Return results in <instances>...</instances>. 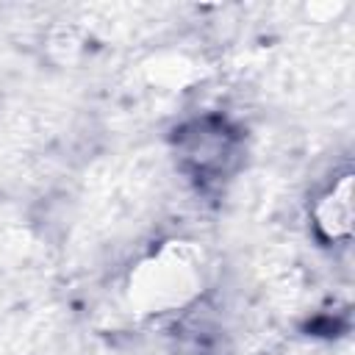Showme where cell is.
Masks as SVG:
<instances>
[{
  "instance_id": "6da1fadb",
  "label": "cell",
  "mask_w": 355,
  "mask_h": 355,
  "mask_svg": "<svg viewBox=\"0 0 355 355\" xmlns=\"http://www.w3.org/2000/svg\"><path fill=\"white\" fill-rule=\"evenodd\" d=\"M202 294V255L186 241L161 244L130 272L128 300L139 313H175Z\"/></svg>"
},
{
  "instance_id": "7a4b0ae2",
  "label": "cell",
  "mask_w": 355,
  "mask_h": 355,
  "mask_svg": "<svg viewBox=\"0 0 355 355\" xmlns=\"http://www.w3.org/2000/svg\"><path fill=\"white\" fill-rule=\"evenodd\" d=\"M180 155L194 172H219L233 155V133L216 119L194 122L180 136Z\"/></svg>"
},
{
  "instance_id": "3957f363",
  "label": "cell",
  "mask_w": 355,
  "mask_h": 355,
  "mask_svg": "<svg viewBox=\"0 0 355 355\" xmlns=\"http://www.w3.org/2000/svg\"><path fill=\"white\" fill-rule=\"evenodd\" d=\"M349 178H352L349 172L333 178V183L324 186V191L316 197L311 208V219L319 239L330 244L347 241L352 233V180Z\"/></svg>"
}]
</instances>
